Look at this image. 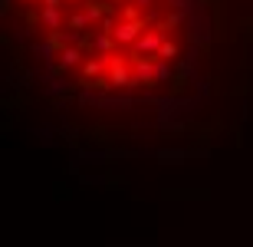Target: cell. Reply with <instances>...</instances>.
I'll list each match as a JSON object with an SVG mask.
<instances>
[{"label": "cell", "instance_id": "obj_1", "mask_svg": "<svg viewBox=\"0 0 253 247\" xmlns=\"http://www.w3.org/2000/svg\"><path fill=\"white\" fill-rule=\"evenodd\" d=\"M224 0H3V43L40 99L92 125L158 129L197 109Z\"/></svg>", "mask_w": 253, "mask_h": 247}, {"label": "cell", "instance_id": "obj_2", "mask_svg": "<svg viewBox=\"0 0 253 247\" xmlns=\"http://www.w3.org/2000/svg\"><path fill=\"white\" fill-rule=\"evenodd\" d=\"M234 3H240V7L247 10V13H253V0H234Z\"/></svg>", "mask_w": 253, "mask_h": 247}]
</instances>
